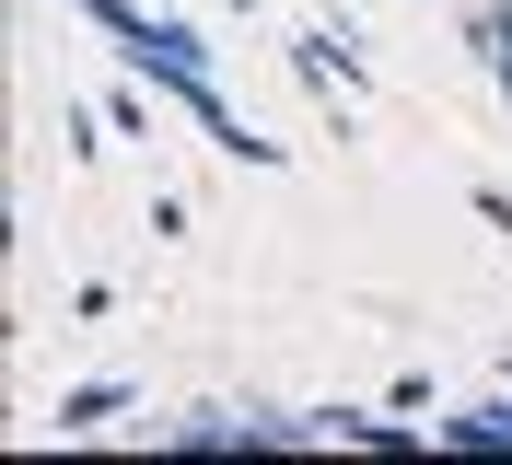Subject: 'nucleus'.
<instances>
[{"instance_id":"obj_4","label":"nucleus","mask_w":512,"mask_h":465,"mask_svg":"<svg viewBox=\"0 0 512 465\" xmlns=\"http://www.w3.org/2000/svg\"><path fill=\"white\" fill-rule=\"evenodd\" d=\"M105 419H128V384H70L59 396V442H94Z\"/></svg>"},{"instance_id":"obj_7","label":"nucleus","mask_w":512,"mask_h":465,"mask_svg":"<svg viewBox=\"0 0 512 465\" xmlns=\"http://www.w3.org/2000/svg\"><path fill=\"white\" fill-rule=\"evenodd\" d=\"M82 12H94V24L117 35V47H128V35H140V24H152V12H140V0H82Z\"/></svg>"},{"instance_id":"obj_8","label":"nucleus","mask_w":512,"mask_h":465,"mask_svg":"<svg viewBox=\"0 0 512 465\" xmlns=\"http://www.w3.org/2000/svg\"><path fill=\"white\" fill-rule=\"evenodd\" d=\"M222 12H245V0H222Z\"/></svg>"},{"instance_id":"obj_2","label":"nucleus","mask_w":512,"mask_h":465,"mask_svg":"<svg viewBox=\"0 0 512 465\" xmlns=\"http://www.w3.org/2000/svg\"><path fill=\"white\" fill-rule=\"evenodd\" d=\"M163 454H245V407H187L163 431Z\"/></svg>"},{"instance_id":"obj_3","label":"nucleus","mask_w":512,"mask_h":465,"mask_svg":"<svg viewBox=\"0 0 512 465\" xmlns=\"http://www.w3.org/2000/svg\"><path fill=\"white\" fill-rule=\"evenodd\" d=\"M326 419V442H373V454H419V431L408 419H373V407H315Z\"/></svg>"},{"instance_id":"obj_6","label":"nucleus","mask_w":512,"mask_h":465,"mask_svg":"<svg viewBox=\"0 0 512 465\" xmlns=\"http://www.w3.org/2000/svg\"><path fill=\"white\" fill-rule=\"evenodd\" d=\"M466 47L489 59V82L512 93V0H478V24H466Z\"/></svg>"},{"instance_id":"obj_1","label":"nucleus","mask_w":512,"mask_h":465,"mask_svg":"<svg viewBox=\"0 0 512 465\" xmlns=\"http://www.w3.org/2000/svg\"><path fill=\"white\" fill-rule=\"evenodd\" d=\"M431 442H443V454H512V396H489V407H454V419H431Z\"/></svg>"},{"instance_id":"obj_5","label":"nucleus","mask_w":512,"mask_h":465,"mask_svg":"<svg viewBox=\"0 0 512 465\" xmlns=\"http://www.w3.org/2000/svg\"><path fill=\"white\" fill-rule=\"evenodd\" d=\"M291 70H303V82H361V47H350L338 24H315L303 47H291Z\"/></svg>"}]
</instances>
